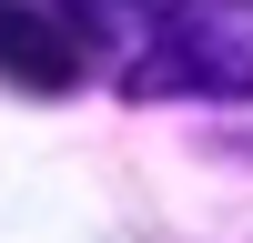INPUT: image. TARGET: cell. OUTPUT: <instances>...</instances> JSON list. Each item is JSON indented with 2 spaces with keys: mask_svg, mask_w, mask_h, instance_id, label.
Instances as JSON below:
<instances>
[{
  "mask_svg": "<svg viewBox=\"0 0 253 243\" xmlns=\"http://www.w3.org/2000/svg\"><path fill=\"white\" fill-rule=\"evenodd\" d=\"M122 81L142 101H253V0H162Z\"/></svg>",
  "mask_w": 253,
  "mask_h": 243,
  "instance_id": "cell-1",
  "label": "cell"
},
{
  "mask_svg": "<svg viewBox=\"0 0 253 243\" xmlns=\"http://www.w3.org/2000/svg\"><path fill=\"white\" fill-rule=\"evenodd\" d=\"M91 61H101V40L61 0H0V81L10 91H71Z\"/></svg>",
  "mask_w": 253,
  "mask_h": 243,
  "instance_id": "cell-2",
  "label": "cell"
}]
</instances>
